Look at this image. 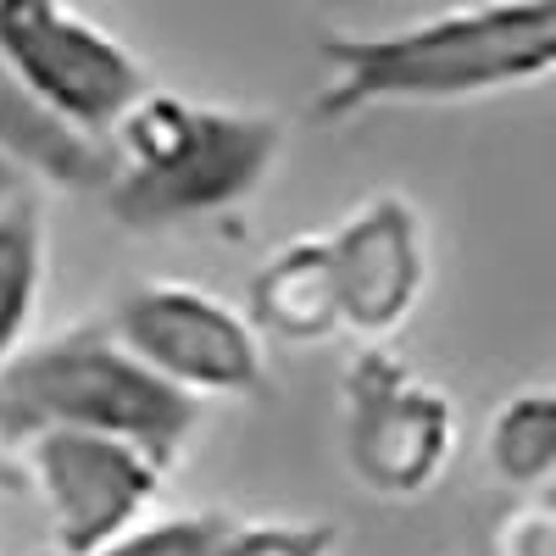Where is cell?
I'll use <instances>...</instances> for the list:
<instances>
[{
    "mask_svg": "<svg viewBox=\"0 0 556 556\" xmlns=\"http://www.w3.org/2000/svg\"><path fill=\"white\" fill-rule=\"evenodd\" d=\"M0 151L28 178H45L56 190H73V195H101V184H106V146L56 123L7 73V62H0Z\"/></svg>",
    "mask_w": 556,
    "mask_h": 556,
    "instance_id": "10",
    "label": "cell"
},
{
    "mask_svg": "<svg viewBox=\"0 0 556 556\" xmlns=\"http://www.w3.org/2000/svg\"><path fill=\"white\" fill-rule=\"evenodd\" d=\"M501 556H556V513L545 501L513 513V523L501 529Z\"/></svg>",
    "mask_w": 556,
    "mask_h": 556,
    "instance_id": "15",
    "label": "cell"
},
{
    "mask_svg": "<svg viewBox=\"0 0 556 556\" xmlns=\"http://www.w3.org/2000/svg\"><path fill=\"white\" fill-rule=\"evenodd\" d=\"M23 456L62 556H89L123 529H134L162 495L167 473L139 445L84 429H45L23 440Z\"/></svg>",
    "mask_w": 556,
    "mask_h": 556,
    "instance_id": "7",
    "label": "cell"
},
{
    "mask_svg": "<svg viewBox=\"0 0 556 556\" xmlns=\"http://www.w3.org/2000/svg\"><path fill=\"white\" fill-rule=\"evenodd\" d=\"M251 329L312 345L340 329V285H334V256L329 240H290L278 245L256 273H251Z\"/></svg>",
    "mask_w": 556,
    "mask_h": 556,
    "instance_id": "9",
    "label": "cell"
},
{
    "mask_svg": "<svg viewBox=\"0 0 556 556\" xmlns=\"http://www.w3.org/2000/svg\"><path fill=\"white\" fill-rule=\"evenodd\" d=\"M101 146L106 212L123 228H178L251 201L285 151V123L251 106L146 89Z\"/></svg>",
    "mask_w": 556,
    "mask_h": 556,
    "instance_id": "2",
    "label": "cell"
},
{
    "mask_svg": "<svg viewBox=\"0 0 556 556\" xmlns=\"http://www.w3.org/2000/svg\"><path fill=\"white\" fill-rule=\"evenodd\" d=\"M0 62L84 139H106L112 123L151 89L146 62L73 0H0Z\"/></svg>",
    "mask_w": 556,
    "mask_h": 556,
    "instance_id": "4",
    "label": "cell"
},
{
    "mask_svg": "<svg viewBox=\"0 0 556 556\" xmlns=\"http://www.w3.org/2000/svg\"><path fill=\"white\" fill-rule=\"evenodd\" d=\"M340 445L362 490L406 501L424 495L456 451V406L406 356L367 345L340 384Z\"/></svg>",
    "mask_w": 556,
    "mask_h": 556,
    "instance_id": "5",
    "label": "cell"
},
{
    "mask_svg": "<svg viewBox=\"0 0 556 556\" xmlns=\"http://www.w3.org/2000/svg\"><path fill=\"white\" fill-rule=\"evenodd\" d=\"M223 518L228 513H178V518H156V523H134L89 556H206Z\"/></svg>",
    "mask_w": 556,
    "mask_h": 556,
    "instance_id": "14",
    "label": "cell"
},
{
    "mask_svg": "<svg viewBox=\"0 0 556 556\" xmlns=\"http://www.w3.org/2000/svg\"><path fill=\"white\" fill-rule=\"evenodd\" d=\"M484 456L495 479L540 495L545 479L556 473V390H523L513 401H501L484 434Z\"/></svg>",
    "mask_w": 556,
    "mask_h": 556,
    "instance_id": "12",
    "label": "cell"
},
{
    "mask_svg": "<svg viewBox=\"0 0 556 556\" xmlns=\"http://www.w3.org/2000/svg\"><path fill=\"white\" fill-rule=\"evenodd\" d=\"M317 123L379 106H451L556 78V0H468L384 34H329L317 45Z\"/></svg>",
    "mask_w": 556,
    "mask_h": 556,
    "instance_id": "1",
    "label": "cell"
},
{
    "mask_svg": "<svg viewBox=\"0 0 556 556\" xmlns=\"http://www.w3.org/2000/svg\"><path fill=\"white\" fill-rule=\"evenodd\" d=\"M23 190H28V173H23V167L7 156V151H0V206H12Z\"/></svg>",
    "mask_w": 556,
    "mask_h": 556,
    "instance_id": "16",
    "label": "cell"
},
{
    "mask_svg": "<svg viewBox=\"0 0 556 556\" xmlns=\"http://www.w3.org/2000/svg\"><path fill=\"white\" fill-rule=\"evenodd\" d=\"M323 240L334 256L340 329H356L362 340L395 334L429 285V235L417 206L406 195H374Z\"/></svg>",
    "mask_w": 556,
    "mask_h": 556,
    "instance_id": "8",
    "label": "cell"
},
{
    "mask_svg": "<svg viewBox=\"0 0 556 556\" xmlns=\"http://www.w3.org/2000/svg\"><path fill=\"white\" fill-rule=\"evenodd\" d=\"M106 329L184 395H228V401H256L267 395V356L262 334L251 317L223 306L201 285H178V278H156V285L128 290Z\"/></svg>",
    "mask_w": 556,
    "mask_h": 556,
    "instance_id": "6",
    "label": "cell"
},
{
    "mask_svg": "<svg viewBox=\"0 0 556 556\" xmlns=\"http://www.w3.org/2000/svg\"><path fill=\"white\" fill-rule=\"evenodd\" d=\"M201 401L156 379L106 323H78L0 362V440L23 445L45 429L128 440L162 468L190 451Z\"/></svg>",
    "mask_w": 556,
    "mask_h": 556,
    "instance_id": "3",
    "label": "cell"
},
{
    "mask_svg": "<svg viewBox=\"0 0 556 556\" xmlns=\"http://www.w3.org/2000/svg\"><path fill=\"white\" fill-rule=\"evenodd\" d=\"M51 556H62V551H51Z\"/></svg>",
    "mask_w": 556,
    "mask_h": 556,
    "instance_id": "20",
    "label": "cell"
},
{
    "mask_svg": "<svg viewBox=\"0 0 556 556\" xmlns=\"http://www.w3.org/2000/svg\"><path fill=\"white\" fill-rule=\"evenodd\" d=\"M540 501H545V506H551V513H556V473L545 479V490H540Z\"/></svg>",
    "mask_w": 556,
    "mask_h": 556,
    "instance_id": "17",
    "label": "cell"
},
{
    "mask_svg": "<svg viewBox=\"0 0 556 556\" xmlns=\"http://www.w3.org/2000/svg\"><path fill=\"white\" fill-rule=\"evenodd\" d=\"M323 7H334V12H351V7H367V0H323Z\"/></svg>",
    "mask_w": 556,
    "mask_h": 556,
    "instance_id": "19",
    "label": "cell"
},
{
    "mask_svg": "<svg viewBox=\"0 0 556 556\" xmlns=\"http://www.w3.org/2000/svg\"><path fill=\"white\" fill-rule=\"evenodd\" d=\"M45 290V212L23 190L0 206V362L28 345V323Z\"/></svg>",
    "mask_w": 556,
    "mask_h": 556,
    "instance_id": "11",
    "label": "cell"
},
{
    "mask_svg": "<svg viewBox=\"0 0 556 556\" xmlns=\"http://www.w3.org/2000/svg\"><path fill=\"white\" fill-rule=\"evenodd\" d=\"M12 484V473H7V440H0V490Z\"/></svg>",
    "mask_w": 556,
    "mask_h": 556,
    "instance_id": "18",
    "label": "cell"
},
{
    "mask_svg": "<svg viewBox=\"0 0 556 556\" xmlns=\"http://www.w3.org/2000/svg\"><path fill=\"white\" fill-rule=\"evenodd\" d=\"M340 529L334 523H245V518H223V529L212 534L206 556H334Z\"/></svg>",
    "mask_w": 556,
    "mask_h": 556,
    "instance_id": "13",
    "label": "cell"
}]
</instances>
